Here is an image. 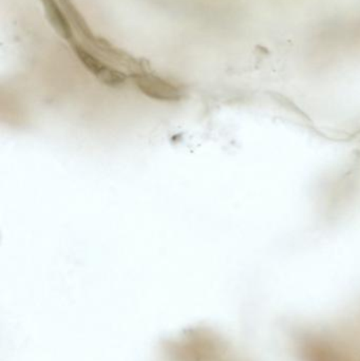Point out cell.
<instances>
[{
  "label": "cell",
  "instance_id": "7a4b0ae2",
  "mask_svg": "<svg viewBox=\"0 0 360 361\" xmlns=\"http://www.w3.org/2000/svg\"><path fill=\"white\" fill-rule=\"evenodd\" d=\"M73 51L82 65L101 84L114 89L126 84L128 76L124 72L107 65L82 47L73 46Z\"/></svg>",
  "mask_w": 360,
  "mask_h": 361
},
{
  "label": "cell",
  "instance_id": "6da1fadb",
  "mask_svg": "<svg viewBox=\"0 0 360 361\" xmlns=\"http://www.w3.org/2000/svg\"><path fill=\"white\" fill-rule=\"evenodd\" d=\"M130 78L137 89L149 99L166 103H175L185 97L183 89L160 76L141 72L131 74Z\"/></svg>",
  "mask_w": 360,
  "mask_h": 361
},
{
  "label": "cell",
  "instance_id": "3957f363",
  "mask_svg": "<svg viewBox=\"0 0 360 361\" xmlns=\"http://www.w3.org/2000/svg\"><path fill=\"white\" fill-rule=\"evenodd\" d=\"M44 4V10H46V17L51 25L54 27L55 31L65 38L70 40L72 38V30L70 27L69 21L66 18L63 13L59 8L58 4L55 0H42Z\"/></svg>",
  "mask_w": 360,
  "mask_h": 361
}]
</instances>
